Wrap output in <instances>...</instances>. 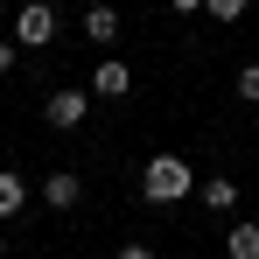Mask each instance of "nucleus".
I'll use <instances>...</instances> for the list:
<instances>
[{"mask_svg":"<svg viewBox=\"0 0 259 259\" xmlns=\"http://www.w3.org/2000/svg\"><path fill=\"white\" fill-rule=\"evenodd\" d=\"M189 189H196V182H189V161H182V154H154V161L140 168V196H147V203H182Z\"/></svg>","mask_w":259,"mask_h":259,"instance_id":"f257e3e1","label":"nucleus"},{"mask_svg":"<svg viewBox=\"0 0 259 259\" xmlns=\"http://www.w3.org/2000/svg\"><path fill=\"white\" fill-rule=\"evenodd\" d=\"M84 112H91V91H84V84H56V91L42 98V119H49L56 133H77Z\"/></svg>","mask_w":259,"mask_h":259,"instance_id":"f03ea898","label":"nucleus"},{"mask_svg":"<svg viewBox=\"0 0 259 259\" xmlns=\"http://www.w3.org/2000/svg\"><path fill=\"white\" fill-rule=\"evenodd\" d=\"M56 35V7L49 0H21V14H14V42L21 49H42Z\"/></svg>","mask_w":259,"mask_h":259,"instance_id":"7ed1b4c3","label":"nucleus"},{"mask_svg":"<svg viewBox=\"0 0 259 259\" xmlns=\"http://www.w3.org/2000/svg\"><path fill=\"white\" fill-rule=\"evenodd\" d=\"M119 28H126V14H119L112 0H91V14H84V35H91V42L112 49V42H119Z\"/></svg>","mask_w":259,"mask_h":259,"instance_id":"20e7f679","label":"nucleus"},{"mask_svg":"<svg viewBox=\"0 0 259 259\" xmlns=\"http://www.w3.org/2000/svg\"><path fill=\"white\" fill-rule=\"evenodd\" d=\"M126 91H133V63L105 56V63L91 70V98H126Z\"/></svg>","mask_w":259,"mask_h":259,"instance_id":"39448f33","label":"nucleus"},{"mask_svg":"<svg viewBox=\"0 0 259 259\" xmlns=\"http://www.w3.org/2000/svg\"><path fill=\"white\" fill-rule=\"evenodd\" d=\"M77 196H84V182H77L70 168H56V175L42 182V203H49V210H77Z\"/></svg>","mask_w":259,"mask_h":259,"instance_id":"423d86ee","label":"nucleus"},{"mask_svg":"<svg viewBox=\"0 0 259 259\" xmlns=\"http://www.w3.org/2000/svg\"><path fill=\"white\" fill-rule=\"evenodd\" d=\"M224 259H259V224H252V217L224 231Z\"/></svg>","mask_w":259,"mask_h":259,"instance_id":"0eeeda50","label":"nucleus"},{"mask_svg":"<svg viewBox=\"0 0 259 259\" xmlns=\"http://www.w3.org/2000/svg\"><path fill=\"white\" fill-rule=\"evenodd\" d=\"M196 196H203L210 210H231V203H238V182H231V175H210V182H196Z\"/></svg>","mask_w":259,"mask_h":259,"instance_id":"6e6552de","label":"nucleus"},{"mask_svg":"<svg viewBox=\"0 0 259 259\" xmlns=\"http://www.w3.org/2000/svg\"><path fill=\"white\" fill-rule=\"evenodd\" d=\"M21 196H28V189H21V175L0 168V217H21Z\"/></svg>","mask_w":259,"mask_h":259,"instance_id":"1a4fd4ad","label":"nucleus"},{"mask_svg":"<svg viewBox=\"0 0 259 259\" xmlns=\"http://www.w3.org/2000/svg\"><path fill=\"white\" fill-rule=\"evenodd\" d=\"M238 98H245V105H259V63H245V70H238Z\"/></svg>","mask_w":259,"mask_h":259,"instance_id":"9d476101","label":"nucleus"},{"mask_svg":"<svg viewBox=\"0 0 259 259\" xmlns=\"http://www.w3.org/2000/svg\"><path fill=\"white\" fill-rule=\"evenodd\" d=\"M203 7H210L217 21H238V14H245V0H203Z\"/></svg>","mask_w":259,"mask_h":259,"instance_id":"9b49d317","label":"nucleus"},{"mask_svg":"<svg viewBox=\"0 0 259 259\" xmlns=\"http://www.w3.org/2000/svg\"><path fill=\"white\" fill-rule=\"evenodd\" d=\"M119 259H154V245H119Z\"/></svg>","mask_w":259,"mask_h":259,"instance_id":"f8f14e48","label":"nucleus"},{"mask_svg":"<svg viewBox=\"0 0 259 259\" xmlns=\"http://www.w3.org/2000/svg\"><path fill=\"white\" fill-rule=\"evenodd\" d=\"M7 70H14V42H0V77H7Z\"/></svg>","mask_w":259,"mask_h":259,"instance_id":"ddd939ff","label":"nucleus"},{"mask_svg":"<svg viewBox=\"0 0 259 259\" xmlns=\"http://www.w3.org/2000/svg\"><path fill=\"white\" fill-rule=\"evenodd\" d=\"M168 7H175V14H196V7H203V0H168Z\"/></svg>","mask_w":259,"mask_h":259,"instance_id":"4468645a","label":"nucleus"},{"mask_svg":"<svg viewBox=\"0 0 259 259\" xmlns=\"http://www.w3.org/2000/svg\"><path fill=\"white\" fill-rule=\"evenodd\" d=\"M0 259H7V238H0Z\"/></svg>","mask_w":259,"mask_h":259,"instance_id":"2eb2a0df","label":"nucleus"}]
</instances>
